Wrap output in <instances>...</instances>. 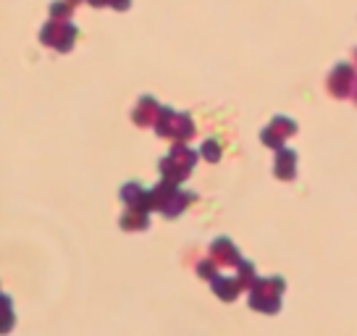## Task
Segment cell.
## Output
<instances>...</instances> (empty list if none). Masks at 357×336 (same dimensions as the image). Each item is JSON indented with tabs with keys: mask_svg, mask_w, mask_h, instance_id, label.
<instances>
[{
	"mask_svg": "<svg viewBox=\"0 0 357 336\" xmlns=\"http://www.w3.org/2000/svg\"><path fill=\"white\" fill-rule=\"evenodd\" d=\"M192 202H197V192L181 190V184H174V181L160 179L150 190V208L163 213V218H168V221L178 218Z\"/></svg>",
	"mask_w": 357,
	"mask_h": 336,
	"instance_id": "cell-1",
	"label": "cell"
},
{
	"mask_svg": "<svg viewBox=\"0 0 357 336\" xmlns=\"http://www.w3.org/2000/svg\"><path fill=\"white\" fill-rule=\"evenodd\" d=\"M284 291H287V281H284V276H266V279L257 276V281L250 287L247 305L263 315H279Z\"/></svg>",
	"mask_w": 357,
	"mask_h": 336,
	"instance_id": "cell-2",
	"label": "cell"
},
{
	"mask_svg": "<svg viewBox=\"0 0 357 336\" xmlns=\"http://www.w3.org/2000/svg\"><path fill=\"white\" fill-rule=\"evenodd\" d=\"M200 153H195L192 147H187V142H174L171 153L158 160V171L160 179L174 181V184H184L192 176V171L197 166Z\"/></svg>",
	"mask_w": 357,
	"mask_h": 336,
	"instance_id": "cell-3",
	"label": "cell"
},
{
	"mask_svg": "<svg viewBox=\"0 0 357 336\" xmlns=\"http://www.w3.org/2000/svg\"><path fill=\"white\" fill-rule=\"evenodd\" d=\"M155 135L163 137V139H171V142H190L192 137L197 135V129H195V121H192L190 113H176L168 105H160Z\"/></svg>",
	"mask_w": 357,
	"mask_h": 336,
	"instance_id": "cell-4",
	"label": "cell"
},
{
	"mask_svg": "<svg viewBox=\"0 0 357 336\" xmlns=\"http://www.w3.org/2000/svg\"><path fill=\"white\" fill-rule=\"evenodd\" d=\"M77 34L79 29L74 24L63 22V19H50L40 29V43L58 50V53H68L74 47V43H77Z\"/></svg>",
	"mask_w": 357,
	"mask_h": 336,
	"instance_id": "cell-5",
	"label": "cell"
},
{
	"mask_svg": "<svg viewBox=\"0 0 357 336\" xmlns=\"http://www.w3.org/2000/svg\"><path fill=\"white\" fill-rule=\"evenodd\" d=\"M297 121L289 119V116H273L271 123H268L266 129L260 132V142L266 147H273V150H281V147L287 145V139L289 137L297 135Z\"/></svg>",
	"mask_w": 357,
	"mask_h": 336,
	"instance_id": "cell-6",
	"label": "cell"
},
{
	"mask_svg": "<svg viewBox=\"0 0 357 336\" xmlns=\"http://www.w3.org/2000/svg\"><path fill=\"white\" fill-rule=\"evenodd\" d=\"M326 87H328V92H331L334 98H339V100L349 98L357 87L355 66H352V63H336L334 71H331L328 79H326Z\"/></svg>",
	"mask_w": 357,
	"mask_h": 336,
	"instance_id": "cell-7",
	"label": "cell"
},
{
	"mask_svg": "<svg viewBox=\"0 0 357 336\" xmlns=\"http://www.w3.org/2000/svg\"><path fill=\"white\" fill-rule=\"evenodd\" d=\"M208 252L218 263V268H236L242 263V252H239V247L229 236H215L211 247H208Z\"/></svg>",
	"mask_w": 357,
	"mask_h": 336,
	"instance_id": "cell-8",
	"label": "cell"
},
{
	"mask_svg": "<svg viewBox=\"0 0 357 336\" xmlns=\"http://www.w3.org/2000/svg\"><path fill=\"white\" fill-rule=\"evenodd\" d=\"M297 150L291 147H281L276 150V160H273V176L279 181H294L297 179Z\"/></svg>",
	"mask_w": 357,
	"mask_h": 336,
	"instance_id": "cell-9",
	"label": "cell"
},
{
	"mask_svg": "<svg viewBox=\"0 0 357 336\" xmlns=\"http://www.w3.org/2000/svg\"><path fill=\"white\" fill-rule=\"evenodd\" d=\"M119 197H121L123 208H139V211H150V190H145L139 181H126L121 190H119Z\"/></svg>",
	"mask_w": 357,
	"mask_h": 336,
	"instance_id": "cell-10",
	"label": "cell"
},
{
	"mask_svg": "<svg viewBox=\"0 0 357 336\" xmlns=\"http://www.w3.org/2000/svg\"><path fill=\"white\" fill-rule=\"evenodd\" d=\"M158 113H160V102H158L155 98H150V95H142L139 102H137V108L132 111V121L137 123L139 129H145V126H155Z\"/></svg>",
	"mask_w": 357,
	"mask_h": 336,
	"instance_id": "cell-11",
	"label": "cell"
},
{
	"mask_svg": "<svg viewBox=\"0 0 357 336\" xmlns=\"http://www.w3.org/2000/svg\"><path fill=\"white\" fill-rule=\"evenodd\" d=\"M211 289L213 294L218 297V300H223V303H234L236 297L242 294V284H239V279L236 276H226V273H218L215 279L211 281Z\"/></svg>",
	"mask_w": 357,
	"mask_h": 336,
	"instance_id": "cell-12",
	"label": "cell"
},
{
	"mask_svg": "<svg viewBox=\"0 0 357 336\" xmlns=\"http://www.w3.org/2000/svg\"><path fill=\"white\" fill-rule=\"evenodd\" d=\"M119 226L123 231H145L150 229V211H139V208H123Z\"/></svg>",
	"mask_w": 357,
	"mask_h": 336,
	"instance_id": "cell-13",
	"label": "cell"
},
{
	"mask_svg": "<svg viewBox=\"0 0 357 336\" xmlns=\"http://www.w3.org/2000/svg\"><path fill=\"white\" fill-rule=\"evenodd\" d=\"M236 270H239V273H236V279H239V284L245 287V291H250V287H252V284L257 281L255 263H252V260H242V263L236 266Z\"/></svg>",
	"mask_w": 357,
	"mask_h": 336,
	"instance_id": "cell-14",
	"label": "cell"
},
{
	"mask_svg": "<svg viewBox=\"0 0 357 336\" xmlns=\"http://www.w3.org/2000/svg\"><path fill=\"white\" fill-rule=\"evenodd\" d=\"M79 3H82V0H56V3L50 6V16H53V19H63V22H68V16L77 11Z\"/></svg>",
	"mask_w": 357,
	"mask_h": 336,
	"instance_id": "cell-15",
	"label": "cell"
},
{
	"mask_svg": "<svg viewBox=\"0 0 357 336\" xmlns=\"http://www.w3.org/2000/svg\"><path fill=\"white\" fill-rule=\"evenodd\" d=\"M200 155L208 160V163H218L221 160V145L215 139H205L200 147Z\"/></svg>",
	"mask_w": 357,
	"mask_h": 336,
	"instance_id": "cell-16",
	"label": "cell"
},
{
	"mask_svg": "<svg viewBox=\"0 0 357 336\" xmlns=\"http://www.w3.org/2000/svg\"><path fill=\"white\" fill-rule=\"evenodd\" d=\"M197 276H200V279H205V281H213L215 276H218V263H215L213 258L197 263Z\"/></svg>",
	"mask_w": 357,
	"mask_h": 336,
	"instance_id": "cell-17",
	"label": "cell"
},
{
	"mask_svg": "<svg viewBox=\"0 0 357 336\" xmlns=\"http://www.w3.org/2000/svg\"><path fill=\"white\" fill-rule=\"evenodd\" d=\"M111 6L116 11H126V8L132 6V0H111Z\"/></svg>",
	"mask_w": 357,
	"mask_h": 336,
	"instance_id": "cell-18",
	"label": "cell"
},
{
	"mask_svg": "<svg viewBox=\"0 0 357 336\" xmlns=\"http://www.w3.org/2000/svg\"><path fill=\"white\" fill-rule=\"evenodd\" d=\"M92 8H102V6H111V0H87Z\"/></svg>",
	"mask_w": 357,
	"mask_h": 336,
	"instance_id": "cell-19",
	"label": "cell"
},
{
	"mask_svg": "<svg viewBox=\"0 0 357 336\" xmlns=\"http://www.w3.org/2000/svg\"><path fill=\"white\" fill-rule=\"evenodd\" d=\"M352 58H355V66H357V47H355V53H352Z\"/></svg>",
	"mask_w": 357,
	"mask_h": 336,
	"instance_id": "cell-20",
	"label": "cell"
},
{
	"mask_svg": "<svg viewBox=\"0 0 357 336\" xmlns=\"http://www.w3.org/2000/svg\"><path fill=\"white\" fill-rule=\"evenodd\" d=\"M352 98H355V102H357V87H355V92H352Z\"/></svg>",
	"mask_w": 357,
	"mask_h": 336,
	"instance_id": "cell-21",
	"label": "cell"
}]
</instances>
